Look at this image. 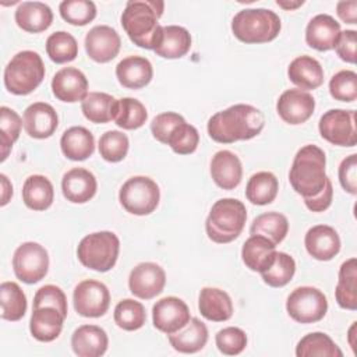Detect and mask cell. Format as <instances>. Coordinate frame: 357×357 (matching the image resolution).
Instances as JSON below:
<instances>
[{"mask_svg":"<svg viewBox=\"0 0 357 357\" xmlns=\"http://www.w3.org/2000/svg\"><path fill=\"white\" fill-rule=\"evenodd\" d=\"M265 126L264 113L251 105H233L208 120V134L219 144H233L257 137Z\"/></svg>","mask_w":357,"mask_h":357,"instance_id":"cell-1","label":"cell"},{"mask_svg":"<svg viewBox=\"0 0 357 357\" xmlns=\"http://www.w3.org/2000/svg\"><path fill=\"white\" fill-rule=\"evenodd\" d=\"M165 10L162 0H130L121 14V25L130 40L144 49L155 50L162 38L159 24Z\"/></svg>","mask_w":357,"mask_h":357,"instance_id":"cell-2","label":"cell"},{"mask_svg":"<svg viewBox=\"0 0 357 357\" xmlns=\"http://www.w3.org/2000/svg\"><path fill=\"white\" fill-rule=\"evenodd\" d=\"M325 165L326 156L319 146L308 144L300 148L289 173V181L293 190L303 195V198H311L319 194L328 178Z\"/></svg>","mask_w":357,"mask_h":357,"instance_id":"cell-3","label":"cell"},{"mask_svg":"<svg viewBox=\"0 0 357 357\" xmlns=\"http://www.w3.org/2000/svg\"><path fill=\"white\" fill-rule=\"evenodd\" d=\"M247 209L236 198H222L216 201L205 222L208 237L218 244H226L236 240L245 225Z\"/></svg>","mask_w":357,"mask_h":357,"instance_id":"cell-4","label":"cell"},{"mask_svg":"<svg viewBox=\"0 0 357 357\" xmlns=\"http://www.w3.org/2000/svg\"><path fill=\"white\" fill-rule=\"evenodd\" d=\"M282 28L279 15L268 8H245L231 21L233 35L244 43H266L273 40Z\"/></svg>","mask_w":357,"mask_h":357,"instance_id":"cell-5","label":"cell"},{"mask_svg":"<svg viewBox=\"0 0 357 357\" xmlns=\"http://www.w3.org/2000/svg\"><path fill=\"white\" fill-rule=\"evenodd\" d=\"M6 89L14 95L33 92L45 78V64L33 50L18 52L4 68Z\"/></svg>","mask_w":357,"mask_h":357,"instance_id":"cell-6","label":"cell"},{"mask_svg":"<svg viewBox=\"0 0 357 357\" xmlns=\"http://www.w3.org/2000/svg\"><path fill=\"white\" fill-rule=\"evenodd\" d=\"M120 240L113 231H95L85 236L77 248L79 262L92 271L107 272L119 258Z\"/></svg>","mask_w":357,"mask_h":357,"instance_id":"cell-7","label":"cell"},{"mask_svg":"<svg viewBox=\"0 0 357 357\" xmlns=\"http://www.w3.org/2000/svg\"><path fill=\"white\" fill-rule=\"evenodd\" d=\"M159 185L146 176L130 177L119 191L121 206L132 215L144 216L152 213L159 205Z\"/></svg>","mask_w":357,"mask_h":357,"instance_id":"cell-8","label":"cell"},{"mask_svg":"<svg viewBox=\"0 0 357 357\" xmlns=\"http://www.w3.org/2000/svg\"><path fill=\"white\" fill-rule=\"evenodd\" d=\"M286 311L296 322L314 324L325 317L328 311V300L319 289L301 286L289 294Z\"/></svg>","mask_w":357,"mask_h":357,"instance_id":"cell-9","label":"cell"},{"mask_svg":"<svg viewBox=\"0 0 357 357\" xmlns=\"http://www.w3.org/2000/svg\"><path fill=\"white\" fill-rule=\"evenodd\" d=\"M13 269L21 282L28 284L38 283L49 271V254L46 248L35 241L22 243L14 251Z\"/></svg>","mask_w":357,"mask_h":357,"instance_id":"cell-10","label":"cell"},{"mask_svg":"<svg viewBox=\"0 0 357 357\" xmlns=\"http://www.w3.org/2000/svg\"><path fill=\"white\" fill-rule=\"evenodd\" d=\"M318 130L321 137L333 145L354 146L357 144L356 112L331 109L321 116Z\"/></svg>","mask_w":357,"mask_h":357,"instance_id":"cell-11","label":"cell"},{"mask_svg":"<svg viewBox=\"0 0 357 357\" xmlns=\"http://www.w3.org/2000/svg\"><path fill=\"white\" fill-rule=\"evenodd\" d=\"M74 310L85 318H98L107 312L110 293L105 283L86 279L79 282L73 293Z\"/></svg>","mask_w":357,"mask_h":357,"instance_id":"cell-12","label":"cell"},{"mask_svg":"<svg viewBox=\"0 0 357 357\" xmlns=\"http://www.w3.org/2000/svg\"><path fill=\"white\" fill-rule=\"evenodd\" d=\"M190 319V308L178 297H163L152 307L153 326L166 335L180 331L188 324Z\"/></svg>","mask_w":357,"mask_h":357,"instance_id":"cell-13","label":"cell"},{"mask_svg":"<svg viewBox=\"0 0 357 357\" xmlns=\"http://www.w3.org/2000/svg\"><path fill=\"white\" fill-rule=\"evenodd\" d=\"M166 284L165 269L155 262L138 264L128 276L130 291L142 300H151L163 291Z\"/></svg>","mask_w":357,"mask_h":357,"instance_id":"cell-14","label":"cell"},{"mask_svg":"<svg viewBox=\"0 0 357 357\" xmlns=\"http://www.w3.org/2000/svg\"><path fill=\"white\" fill-rule=\"evenodd\" d=\"M315 110L314 96L301 89H287L284 91L278 102L276 112L283 121L291 126L305 123Z\"/></svg>","mask_w":357,"mask_h":357,"instance_id":"cell-15","label":"cell"},{"mask_svg":"<svg viewBox=\"0 0 357 357\" xmlns=\"http://www.w3.org/2000/svg\"><path fill=\"white\" fill-rule=\"evenodd\" d=\"M120 46V35L109 25H96L91 28L85 36L86 54L96 63L113 60L119 54Z\"/></svg>","mask_w":357,"mask_h":357,"instance_id":"cell-16","label":"cell"},{"mask_svg":"<svg viewBox=\"0 0 357 357\" xmlns=\"http://www.w3.org/2000/svg\"><path fill=\"white\" fill-rule=\"evenodd\" d=\"M52 91L61 102H82L88 95V79L81 70L75 67H64L54 74L52 79Z\"/></svg>","mask_w":357,"mask_h":357,"instance_id":"cell-17","label":"cell"},{"mask_svg":"<svg viewBox=\"0 0 357 357\" xmlns=\"http://www.w3.org/2000/svg\"><path fill=\"white\" fill-rule=\"evenodd\" d=\"M22 124L29 137L45 139L54 134L59 126V117L52 105L46 102H35L25 109Z\"/></svg>","mask_w":357,"mask_h":357,"instance_id":"cell-18","label":"cell"},{"mask_svg":"<svg viewBox=\"0 0 357 357\" xmlns=\"http://www.w3.org/2000/svg\"><path fill=\"white\" fill-rule=\"evenodd\" d=\"M307 252L318 261H331L340 251V237L328 225L312 226L304 237Z\"/></svg>","mask_w":357,"mask_h":357,"instance_id":"cell-19","label":"cell"},{"mask_svg":"<svg viewBox=\"0 0 357 357\" xmlns=\"http://www.w3.org/2000/svg\"><path fill=\"white\" fill-rule=\"evenodd\" d=\"M340 32V24L332 15L318 14L305 28V42L315 50L328 52L335 49Z\"/></svg>","mask_w":357,"mask_h":357,"instance_id":"cell-20","label":"cell"},{"mask_svg":"<svg viewBox=\"0 0 357 357\" xmlns=\"http://www.w3.org/2000/svg\"><path fill=\"white\" fill-rule=\"evenodd\" d=\"M211 176L215 184L223 190H234L243 178V166L236 153L218 151L211 160Z\"/></svg>","mask_w":357,"mask_h":357,"instance_id":"cell-21","label":"cell"},{"mask_svg":"<svg viewBox=\"0 0 357 357\" xmlns=\"http://www.w3.org/2000/svg\"><path fill=\"white\" fill-rule=\"evenodd\" d=\"M63 195L73 204H85L93 198L98 190V183L89 170L74 167L64 173L61 180Z\"/></svg>","mask_w":357,"mask_h":357,"instance_id":"cell-22","label":"cell"},{"mask_svg":"<svg viewBox=\"0 0 357 357\" xmlns=\"http://www.w3.org/2000/svg\"><path fill=\"white\" fill-rule=\"evenodd\" d=\"M116 77L124 88L141 89L151 82L153 68L146 57L127 56L116 66Z\"/></svg>","mask_w":357,"mask_h":357,"instance_id":"cell-23","label":"cell"},{"mask_svg":"<svg viewBox=\"0 0 357 357\" xmlns=\"http://www.w3.org/2000/svg\"><path fill=\"white\" fill-rule=\"evenodd\" d=\"M107 346V333L98 325H81L71 336V347L78 357L103 356Z\"/></svg>","mask_w":357,"mask_h":357,"instance_id":"cell-24","label":"cell"},{"mask_svg":"<svg viewBox=\"0 0 357 357\" xmlns=\"http://www.w3.org/2000/svg\"><path fill=\"white\" fill-rule=\"evenodd\" d=\"M276 255V245L266 237L252 234L245 240L241 248V258L247 268L254 272L266 271Z\"/></svg>","mask_w":357,"mask_h":357,"instance_id":"cell-25","label":"cell"},{"mask_svg":"<svg viewBox=\"0 0 357 357\" xmlns=\"http://www.w3.org/2000/svg\"><path fill=\"white\" fill-rule=\"evenodd\" d=\"M198 308L205 319L213 322L227 321L233 315V303L230 296L218 287L201 289Z\"/></svg>","mask_w":357,"mask_h":357,"instance_id":"cell-26","label":"cell"},{"mask_svg":"<svg viewBox=\"0 0 357 357\" xmlns=\"http://www.w3.org/2000/svg\"><path fill=\"white\" fill-rule=\"evenodd\" d=\"M17 25L31 33L46 31L53 22L52 8L42 1H22L15 10Z\"/></svg>","mask_w":357,"mask_h":357,"instance_id":"cell-27","label":"cell"},{"mask_svg":"<svg viewBox=\"0 0 357 357\" xmlns=\"http://www.w3.org/2000/svg\"><path fill=\"white\" fill-rule=\"evenodd\" d=\"M64 319L63 314L53 307L33 308L29 319L31 335L39 342H53L61 333Z\"/></svg>","mask_w":357,"mask_h":357,"instance_id":"cell-28","label":"cell"},{"mask_svg":"<svg viewBox=\"0 0 357 357\" xmlns=\"http://www.w3.org/2000/svg\"><path fill=\"white\" fill-rule=\"evenodd\" d=\"M287 75L301 91L317 89L324 82V70L319 61L311 56L296 57L287 68Z\"/></svg>","mask_w":357,"mask_h":357,"instance_id":"cell-29","label":"cell"},{"mask_svg":"<svg viewBox=\"0 0 357 357\" xmlns=\"http://www.w3.org/2000/svg\"><path fill=\"white\" fill-rule=\"evenodd\" d=\"M60 148L63 155L70 160H85L92 156L95 151V138L88 128L74 126L63 132Z\"/></svg>","mask_w":357,"mask_h":357,"instance_id":"cell-30","label":"cell"},{"mask_svg":"<svg viewBox=\"0 0 357 357\" xmlns=\"http://www.w3.org/2000/svg\"><path fill=\"white\" fill-rule=\"evenodd\" d=\"M170 346L180 353H197L202 350L208 342V328L198 319L191 318L180 331L167 335Z\"/></svg>","mask_w":357,"mask_h":357,"instance_id":"cell-31","label":"cell"},{"mask_svg":"<svg viewBox=\"0 0 357 357\" xmlns=\"http://www.w3.org/2000/svg\"><path fill=\"white\" fill-rule=\"evenodd\" d=\"M54 199L52 181L42 174L29 176L22 185V201L32 211L47 209Z\"/></svg>","mask_w":357,"mask_h":357,"instance_id":"cell-32","label":"cell"},{"mask_svg":"<svg viewBox=\"0 0 357 357\" xmlns=\"http://www.w3.org/2000/svg\"><path fill=\"white\" fill-rule=\"evenodd\" d=\"M191 47L190 32L180 25H166L162 29V38L153 50L163 59H180L188 53Z\"/></svg>","mask_w":357,"mask_h":357,"instance_id":"cell-33","label":"cell"},{"mask_svg":"<svg viewBox=\"0 0 357 357\" xmlns=\"http://www.w3.org/2000/svg\"><path fill=\"white\" fill-rule=\"evenodd\" d=\"M339 307L354 311L357 308V259L350 258L340 265L335 289Z\"/></svg>","mask_w":357,"mask_h":357,"instance_id":"cell-34","label":"cell"},{"mask_svg":"<svg viewBox=\"0 0 357 357\" xmlns=\"http://www.w3.org/2000/svg\"><path fill=\"white\" fill-rule=\"evenodd\" d=\"M279 190V181L271 172H258L252 174L245 185V197L254 205L271 204Z\"/></svg>","mask_w":357,"mask_h":357,"instance_id":"cell-35","label":"cell"},{"mask_svg":"<svg viewBox=\"0 0 357 357\" xmlns=\"http://www.w3.org/2000/svg\"><path fill=\"white\" fill-rule=\"evenodd\" d=\"M297 357H342L337 344L324 332H312L301 337L296 346Z\"/></svg>","mask_w":357,"mask_h":357,"instance_id":"cell-36","label":"cell"},{"mask_svg":"<svg viewBox=\"0 0 357 357\" xmlns=\"http://www.w3.org/2000/svg\"><path fill=\"white\" fill-rule=\"evenodd\" d=\"M117 99L105 92H89L81 102V110L91 123L105 124L113 120Z\"/></svg>","mask_w":357,"mask_h":357,"instance_id":"cell-37","label":"cell"},{"mask_svg":"<svg viewBox=\"0 0 357 357\" xmlns=\"http://www.w3.org/2000/svg\"><path fill=\"white\" fill-rule=\"evenodd\" d=\"M289 231V220L279 212H265L257 216L250 227V233L269 238L275 245L282 243Z\"/></svg>","mask_w":357,"mask_h":357,"instance_id":"cell-38","label":"cell"},{"mask_svg":"<svg viewBox=\"0 0 357 357\" xmlns=\"http://www.w3.org/2000/svg\"><path fill=\"white\" fill-rule=\"evenodd\" d=\"M148 112L145 106L134 98L117 99L113 120L123 130H137L145 124Z\"/></svg>","mask_w":357,"mask_h":357,"instance_id":"cell-39","label":"cell"},{"mask_svg":"<svg viewBox=\"0 0 357 357\" xmlns=\"http://www.w3.org/2000/svg\"><path fill=\"white\" fill-rule=\"evenodd\" d=\"M1 318L6 321H20L26 312V297L15 282H3L0 284Z\"/></svg>","mask_w":357,"mask_h":357,"instance_id":"cell-40","label":"cell"},{"mask_svg":"<svg viewBox=\"0 0 357 357\" xmlns=\"http://www.w3.org/2000/svg\"><path fill=\"white\" fill-rule=\"evenodd\" d=\"M46 53L49 59L57 64L68 63L78 56V43L71 33L57 31L47 38Z\"/></svg>","mask_w":357,"mask_h":357,"instance_id":"cell-41","label":"cell"},{"mask_svg":"<svg viewBox=\"0 0 357 357\" xmlns=\"http://www.w3.org/2000/svg\"><path fill=\"white\" fill-rule=\"evenodd\" d=\"M114 322L124 331H137L144 326L146 321V312L139 301L132 298H124L114 307Z\"/></svg>","mask_w":357,"mask_h":357,"instance_id":"cell-42","label":"cell"},{"mask_svg":"<svg viewBox=\"0 0 357 357\" xmlns=\"http://www.w3.org/2000/svg\"><path fill=\"white\" fill-rule=\"evenodd\" d=\"M296 273V261L286 252L276 251L272 265L261 272L262 280L271 287L286 286Z\"/></svg>","mask_w":357,"mask_h":357,"instance_id":"cell-43","label":"cell"},{"mask_svg":"<svg viewBox=\"0 0 357 357\" xmlns=\"http://www.w3.org/2000/svg\"><path fill=\"white\" fill-rule=\"evenodd\" d=\"M60 15L71 25H86L96 17V6L91 0H64L59 6Z\"/></svg>","mask_w":357,"mask_h":357,"instance_id":"cell-44","label":"cell"},{"mask_svg":"<svg viewBox=\"0 0 357 357\" xmlns=\"http://www.w3.org/2000/svg\"><path fill=\"white\" fill-rule=\"evenodd\" d=\"M22 120L15 110L7 106L0 107V128H1V162L8 156L10 149L18 139Z\"/></svg>","mask_w":357,"mask_h":357,"instance_id":"cell-45","label":"cell"},{"mask_svg":"<svg viewBox=\"0 0 357 357\" xmlns=\"http://www.w3.org/2000/svg\"><path fill=\"white\" fill-rule=\"evenodd\" d=\"M128 146V137L117 130L106 131L99 138V153L105 160L112 163L123 160L127 156Z\"/></svg>","mask_w":357,"mask_h":357,"instance_id":"cell-46","label":"cell"},{"mask_svg":"<svg viewBox=\"0 0 357 357\" xmlns=\"http://www.w3.org/2000/svg\"><path fill=\"white\" fill-rule=\"evenodd\" d=\"M166 144L178 155H190L199 144V132L194 126L184 121L174 127Z\"/></svg>","mask_w":357,"mask_h":357,"instance_id":"cell-47","label":"cell"},{"mask_svg":"<svg viewBox=\"0 0 357 357\" xmlns=\"http://www.w3.org/2000/svg\"><path fill=\"white\" fill-rule=\"evenodd\" d=\"M329 93L340 102L357 99V74L353 70H340L329 81Z\"/></svg>","mask_w":357,"mask_h":357,"instance_id":"cell-48","label":"cell"},{"mask_svg":"<svg viewBox=\"0 0 357 357\" xmlns=\"http://www.w3.org/2000/svg\"><path fill=\"white\" fill-rule=\"evenodd\" d=\"M215 342L220 353L226 356H237L247 346V335L240 328L227 326L216 333Z\"/></svg>","mask_w":357,"mask_h":357,"instance_id":"cell-49","label":"cell"},{"mask_svg":"<svg viewBox=\"0 0 357 357\" xmlns=\"http://www.w3.org/2000/svg\"><path fill=\"white\" fill-rule=\"evenodd\" d=\"M39 307H53L59 310L63 317H67V297L64 291L56 284L42 286L33 296V308Z\"/></svg>","mask_w":357,"mask_h":357,"instance_id":"cell-50","label":"cell"},{"mask_svg":"<svg viewBox=\"0 0 357 357\" xmlns=\"http://www.w3.org/2000/svg\"><path fill=\"white\" fill-rule=\"evenodd\" d=\"M184 117L174 112H165L153 117L151 123V131L155 139H158L162 144L167 142V138L170 132L177 127L178 124L184 123Z\"/></svg>","mask_w":357,"mask_h":357,"instance_id":"cell-51","label":"cell"},{"mask_svg":"<svg viewBox=\"0 0 357 357\" xmlns=\"http://www.w3.org/2000/svg\"><path fill=\"white\" fill-rule=\"evenodd\" d=\"M339 181L344 191L351 195L357 194V155L351 153L344 158L339 166Z\"/></svg>","mask_w":357,"mask_h":357,"instance_id":"cell-52","label":"cell"},{"mask_svg":"<svg viewBox=\"0 0 357 357\" xmlns=\"http://www.w3.org/2000/svg\"><path fill=\"white\" fill-rule=\"evenodd\" d=\"M356 46H357V32L354 29L342 31L336 42L335 50L337 56L350 64L356 63Z\"/></svg>","mask_w":357,"mask_h":357,"instance_id":"cell-53","label":"cell"},{"mask_svg":"<svg viewBox=\"0 0 357 357\" xmlns=\"http://www.w3.org/2000/svg\"><path fill=\"white\" fill-rule=\"evenodd\" d=\"M332 198H333L332 181L329 178H326L325 185L319 191V194H317L315 197H311V198H304V204L312 212H324L331 206Z\"/></svg>","mask_w":357,"mask_h":357,"instance_id":"cell-54","label":"cell"},{"mask_svg":"<svg viewBox=\"0 0 357 357\" xmlns=\"http://www.w3.org/2000/svg\"><path fill=\"white\" fill-rule=\"evenodd\" d=\"M336 13L339 18L346 24H357V1H339L336 4Z\"/></svg>","mask_w":357,"mask_h":357,"instance_id":"cell-55","label":"cell"},{"mask_svg":"<svg viewBox=\"0 0 357 357\" xmlns=\"http://www.w3.org/2000/svg\"><path fill=\"white\" fill-rule=\"evenodd\" d=\"M0 181H1V202H0V205L4 206L8 204L10 198L13 197V185L8 181L6 174H0Z\"/></svg>","mask_w":357,"mask_h":357,"instance_id":"cell-56","label":"cell"},{"mask_svg":"<svg viewBox=\"0 0 357 357\" xmlns=\"http://www.w3.org/2000/svg\"><path fill=\"white\" fill-rule=\"evenodd\" d=\"M276 4L284 10H296L300 6L304 4L303 0H297V1H286V0H278Z\"/></svg>","mask_w":357,"mask_h":357,"instance_id":"cell-57","label":"cell"},{"mask_svg":"<svg viewBox=\"0 0 357 357\" xmlns=\"http://www.w3.org/2000/svg\"><path fill=\"white\" fill-rule=\"evenodd\" d=\"M354 329H356V322H353V325L350 326V329H349V343H350V346H351V349H353V351L356 353V342H354Z\"/></svg>","mask_w":357,"mask_h":357,"instance_id":"cell-58","label":"cell"}]
</instances>
